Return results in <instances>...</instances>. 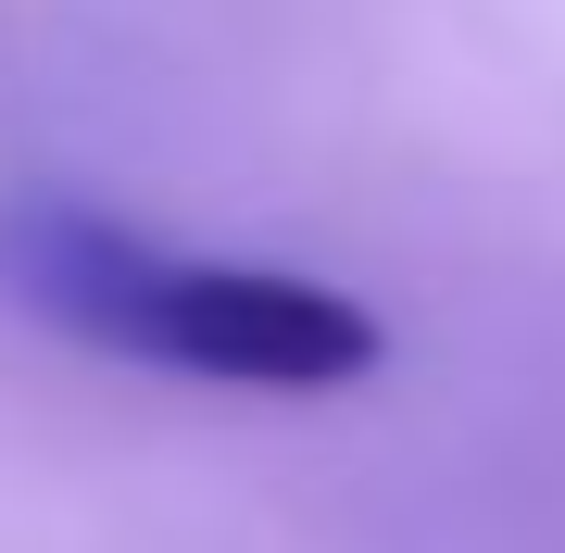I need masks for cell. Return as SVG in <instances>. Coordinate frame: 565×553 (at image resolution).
Returning <instances> with one entry per match:
<instances>
[{
    "mask_svg": "<svg viewBox=\"0 0 565 553\" xmlns=\"http://www.w3.org/2000/svg\"><path fill=\"white\" fill-rule=\"evenodd\" d=\"M0 289L88 352H126L163 377H226V390H352L390 352L352 289L289 277V265H202V252H163L88 202L0 214Z\"/></svg>",
    "mask_w": 565,
    "mask_h": 553,
    "instance_id": "cell-1",
    "label": "cell"
}]
</instances>
